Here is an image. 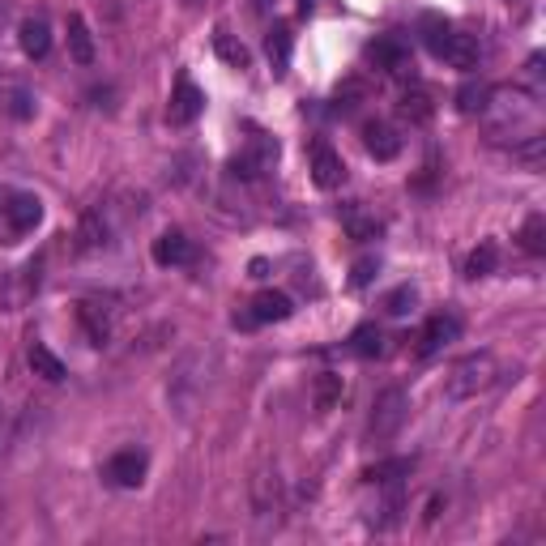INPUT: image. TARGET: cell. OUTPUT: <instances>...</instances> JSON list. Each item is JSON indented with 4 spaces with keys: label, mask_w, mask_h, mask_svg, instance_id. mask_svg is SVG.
Listing matches in <instances>:
<instances>
[{
    "label": "cell",
    "mask_w": 546,
    "mask_h": 546,
    "mask_svg": "<svg viewBox=\"0 0 546 546\" xmlns=\"http://www.w3.org/2000/svg\"><path fill=\"white\" fill-rule=\"evenodd\" d=\"M312 401H316V410H333L337 401H342V376H337V372H320L316 376V389H312Z\"/></svg>",
    "instance_id": "obj_25"
},
{
    "label": "cell",
    "mask_w": 546,
    "mask_h": 546,
    "mask_svg": "<svg viewBox=\"0 0 546 546\" xmlns=\"http://www.w3.org/2000/svg\"><path fill=\"white\" fill-rule=\"evenodd\" d=\"M521 244H525L529 256H542V252H546V218H542V214H529V218H525Z\"/></svg>",
    "instance_id": "obj_27"
},
{
    "label": "cell",
    "mask_w": 546,
    "mask_h": 546,
    "mask_svg": "<svg viewBox=\"0 0 546 546\" xmlns=\"http://www.w3.org/2000/svg\"><path fill=\"white\" fill-rule=\"evenodd\" d=\"M487 94H491L487 82H465V86L457 90V111H461V116H483Z\"/></svg>",
    "instance_id": "obj_24"
},
{
    "label": "cell",
    "mask_w": 546,
    "mask_h": 546,
    "mask_svg": "<svg viewBox=\"0 0 546 546\" xmlns=\"http://www.w3.org/2000/svg\"><path fill=\"white\" fill-rule=\"evenodd\" d=\"M495 265H500V248H495L491 239H483V244L470 252V261H465V278H487V273H495Z\"/></svg>",
    "instance_id": "obj_23"
},
{
    "label": "cell",
    "mask_w": 546,
    "mask_h": 546,
    "mask_svg": "<svg viewBox=\"0 0 546 546\" xmlns=\"http://www.w3.org/2000/svg\"><path fill=\"white\" fill-rule=\"evenodd\" d=\"M346 346H350V355H359V359H380L384 350H389V346H384V333L376 325H359L355 333H350Z\"/></svg>",
    "instance_id": "obj_21"
},
{
    "label": "cell",
    "mask_w": 546,
    "mask_h": 546,
    "mask_svg": "<svg viewBox=\"0 0 546 546\" xmlns=\"http://www.w3.org/2000/svg\"><path fill=\"white\" fill-rule=\"evenodd\" d=\"M483 116L491 120V128L500 137H512V141H521L529 133H538V94L534 90H512V86H500V90H491L487 94V107H483Z\"/></svg>",
    "instance_id": "obj_1"
},
{
    "label": "cell",
    "mask_w": 546,
    "mask_h": 546,
    "mask_svg": "<svg viewBox=\"0 0 546 546\" xmlns=\"http://www.w3.org/2000/svg\"><path fill=\"white\" fill-rule=\"evenodd\" d=\"M273 163H278V146H273L269 137H256L252 146L231 163V175H235V180H256V175L269 171Z\"/></svg>",
    "instance_id": "obj_13"
},
{
    "label": "cell",
    "mask_w": 546,
    "mask_h": 546,
    "mask_svg": "<svg viewBox=\"0 0 546 546\" xmlns=\"http://www.w3.org/2000/svg\"><path fill=\"white\" fill-rule=\"evenodd\" d=\"M367 60H372L376 69H384V73H406L410 47L401 39H376V43H367Z\"/></svg>",
    "instance_id": "obj_16"
},
{
    "label": "cell",
    "mask_w": 546,
    "mask_h": 546,
    "mask_svg": "<svg viewBox=\"0 0 546 546\" xmlns=\"http://www.w3.org/2000/svg\"><path fill=\"white\" fill-rule=\"evenodd\" d=\"M214 52H218L222 60H227L231 69H248V47H244V43H235V39L227 35V30H218V35H214Z\"/></svg>",
    "instance_id": "obj_28"
},
{
    "label": "cell",
    "mask_w": 546,
    "mask_h": 546,
    "mask_svg": "<svg viewBox=\"0 0 546 546\" xmlns=\"http://www.w3.org/2000/svg\"><path fill=\"white\" fill-rule=\"evenodd\" d=\"M431 99H427V90H406L401 94V116H406L410 124H427L431 120Z\"/></svg>",
    "instance_id": "obj_26"
},
{
    "label": "cell",
    "mask_w": 546,
    "mask_h": 546,
    "mask_svg": "<svg viewBox=\"0 0 546 546\" xmlns=\"http://www.w3.org/2000/svg\"><path fill=\"white\" fill-rule=\"evenodd\" d=\"M146 474H150L146 448H120V453H111L107 465H103V478L120 491H137L141 483H146Z\"/></svg>",
    "instance_id": "obj_7"
},
{
    "label": "cell",
    "mask_w": 546,
    "mask_h": 546,
    "mask_svg": "<svg viewBox=\"0 0 546 546\" xmlns=\"http://www.w3.org/2000/svg\"><path fill=\"white\" fill-rule=\"evenodd\" d=\"M26 359H30V372L43 376V380H52V384L69 376V372H64V363H60L43 342H30V355H26Z\"/></svg>",
    "instance_id": "obj_22"
},
{
    "label": "cell",
    "mask_w": 546,
    "mask_h": 546,
    "mask_svg": "<svg viewBox=\"0 0 546 546\" xmlns=\"http://www.w3.org/2000/svg\"><path fill=\"white\" fill-rule=\"evenodd\" d=\"M291 52H295V35L286 26H273L265 35V56H269L273 77H286V69H291Z\"/></svg>",
    "instance_id": "obj_17"
},
{
    "label": "cell",
    "mask_w": 546,
    "mask_h": 546,
    "mask_svg": "<svg viewBox=\"0 0 546 546\" xmlns=\"http://www.w3.org/2000/svg\"><path fill=\"white\" fill-rule=\"evenodd\" d=\"M312 184L316 188H342L346 184V163H342V154H337L333 146H325V141H316L312 146Z\"/></svg>",
    "instance_id": "obj_12"
},
{
    "label": "cell",
    "mask_w": 546,
    "mask_h": 546,
    "mask_svg": "<svg viewBox=\"0 0 546 546\" xmlns=\"http://www.w3.org/2000/svg\"><path fill=\"white\" fill-rule=\"evenodd\" d=\"M461 337V320L453 312H440V316H431L423 333H419V346H414V355L419 359H431V355H440L444 346H453Z\"/></svg>",
    "instance_id": "obj_10"
},
{
    "label": "cell",
    "mask_w": 546,
    "mask_h": 546,
    "mask_svg": "<svg viewBox=\"0 0 546 546\" xmlns=\"http://www.w3.org/2000/svg\"><path fill=\"white\" fill-rule=\"evenodd\" d=\"M410 474H414V457H393V461H376L372 470H363V478H367V483H376V487H384V483H406Z\"/></svg>",
    "instance_id": "obj_20"
},
{
    "label": "cell",
    "mask_w": 546,
    "mask_h": 546,
    "mask_svg": "<svg viewBox=\"0 0 546 546\" xmlns=\"http://www.w3.org/2000/svg\"><path fill=\"white\" fill-rule=\"evenodd\" d=\"M406 419H410V397L401 389H384L376 397V406H372V419H367V436H372L376 444H384L406 427Z\"/></svg>",
    "instance_id": "obj_6"
},
{
    "label": "cell",
    "mask_w": 546,
    "mask_h": 546,
    "mask_svg": "<svg viewBox=\"0 0 546 546\" xmlns=\"http://www.w3.org/2000/svg\"><path fill=\"white\" fill-rule=\"evenodd\" d=\"M423 43H427V52L444 60V64H453V69H478V56H483V47H478L474 35H465V30H453L444 18H423Z\"/></svg>",
    "instance_id": "obj_3"
},
{
    "label": "cell",
    "mask_w": 546,
    "mask_h": 546,
    "mask_svg": "<svg viewBox=\"0 0 546 546\" xmlns=\"http://www.w3.org/2000/svg\"><path fill=\"white\" fill-rule=\"evenodd\" d=\"M69 56H73V64H82V69L94 64V39H90V26L82 13H69Z\"/></svg>",
    "instance_id": "obj_19"
},
{
    "label": "cell",
    "mask_w": 546,
    "mask_h": 546,
    "mask_svg": "<svg viewBox=\"0 0 546 546\" xmlns=\"http://www.w3.org/2000/svg\"><path fill=\"white\" fill-rule=\"evenodd\" d=\"M77 325H82V333L90 337V346H103L111 337V308L99 299H86L82 308H77Z\"/></svg>",
    "instance_id": "obj_15"
},
{
    "label": "cell",
    "mask_w": 546,
    "mask_h": 546,
    "mask_svg": "<svg viewBox=\"0 0 546 546\" xmlns=\"http://www.w3.org/2000/svg\"><path fill=\"white\" fill-rule=\"evenodd\" d=\"M414 308H419V291L414 286H397V291L384 295V312L389 316H410Z\"/></svg>",
    "instance_id": "obj_29"
},
{
    "label": "cell",
    "mask_w": 546,
    "mask_h": 546,
    "mask_svg": "<svg viewBox=\"0 0 546 546\" xmlns=\"http://www.w3.org/2000/svg\"><path fill=\"white\" fill-rule=\"evenodd\" d=\"M346 231L355 235L359 244H367V239H376L384 227H380V218H367V214H355V210H350V214H346Z\"/></svg>",
    "instance_id": "obj_30"
},
{
    "label": "cell",
    "mask_w": 546,
    "mask_h": 546,
    "mask_svg": "<svg viewBox=\"0 0 546 546\" xmlns=\"http://www.w3.org/2000/svg\"><path fill=\"white\" fill-rule=\"evenodd\" d=\"M18 43H22V52L30 60H43L47 52H52V26H47L43 18H26L22 30H18Z\"/></svg>",
    "instance_id": "obj_18"
},
{
    "label": "cell",
    "mask_w": 546,
    "mask_h": 546,
    "mask_svg": "<svg viewBox=\"0 0 546 546\" xmlns=\"http://www.w3.org/2000/svg\"><path fill=\"white\" fill-rule=\"evenodd\" d=\"M116 231H120L116 205H94V210L82 218V231H77V244H82L86 252H94V248H107L111 239H116Z\"/></svg>",
    "instance_id": "obj_9"
},
{
    "label": "cell",
    "mask_w": 546,
    "mask_h": 546,
    "mask_svg": "<svg viewBox=\"0 0 546 546\" xmlns=\"http://www.w3.org/2000/svg\"><path fill=\"white\" fill-rule=\"evenodd\" d=\"M201 111H205V90L192 82V77H180V82H175L171 103H167V120L175 128H188V124L201 120Z\"/></svg>",
    "instance_id": "obj_8"
},
{
    "label": "cell",
    "mask_w": 546,
    "mask_h": 546,
    "mask_svg": "<svg viewBox=\"0 0 546 546\" xmlns=\"http://www.w3.org/2000/svg\"><path fill=\"white\" fill-rule=\"evenodd\" d=\"M376 269H380V265L372 261V256H363V261H355V273H350V286H355V291H363V286L376 278Z\"/></svg>",
    "instance_id": "obj_31"
},
{
    "label": "cell",
    "mask_w": 546,
    "mask_h": 546,
    "mask_svg": "<svg viewBox=\"0 0 546 546\" xmlns=\"http://www.w3.org/2000/svg\"><path fill=\"white\" fill-rule=\"evenodd\" d=\"M150 256H154V265H163V269H180V265L197 261V244H192L184 231H163L154 239Z\"/></svg>",
    "instance_id": "obj_11"
},
{
    "label": "cell",
    "mask_w": 546,
    "mask_h": 546,
    "mask_svg": "<svg viewBox=\"0 0 546 546\" xmlns=\"http://www.w3.org/2000/svg\"><path fill=\"white\" fill-rule=\"evenodd\" d=\"M500 380H504L500 359H495L491 350H478V355H465L453 363V372L444 380V397L448 401H470V397L491 393Z\"/></svg>",
    "instance_id": "obj_2"
},
{
    "label": "cell",
    "mask_w": 546,
    "mask_h": 546,
    "mask_svg": "<svg viewBox=\"0 0 546 546\" xmlns=\"http://www.w3.org/2000/svg\"><path fill=\"white\" fill-rule=\"evenodd\" d=\"M5 440H9V410L0 406V448H5Z\"/></svg>",
    "instance_id": "obj_32"
},
{
    "label": "cell",
    "mask_w": 546,
    "mask_h": 546,
    "mask_svg": "<svg viewBox=\"0 0 546 546\" xmlns=\"http://www.w3.org/2000/svg\"><path fill=\"white\" fill-rule=\"evenodd\" d=\"M43 222V201L26 188H0V244H22Z\"/></svg>",
    "instance_id": "obj_4"
},
{
    "label": "cell",
    "mask_w": 546,
    "mask_h": 546,
    "mask_svg": "<svg viewBox=\"0 0 546 546\" xmlns=\"http://www.w3.org/2000/svg\"><path fill=\"white\" fill-rule=\"evenodd\" d=\"M363 146H367V154H372L376 163H393V158L401 154V137H397L393 124L367 120V124H363Z\"/></svg>",
    "instance_id": "obj_14"
},
{
    "label": "cell",
    "mask_w": 546,
    "mask_h": 546,
    "mask_svg": "<svg viewBox=\"0 0 546 546\" xmlns=\"http://www.w3.org/2000/svg\"><path fill=\"white\" fill-rule=\"evenodd\" d=\"M295 316V299L286 291H261L252 295L244 308L231 316L235 329H261V325H278V320H291Z\"/></svg>",
    "instance_id": "obj_5"
}]
</instances>
